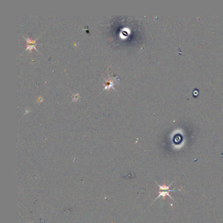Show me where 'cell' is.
Returning a JSON list of instances; mask_svg holds the SVG:
<instances>
[{
    "instance_id": "obj_1",
    "label": "cell",
    "mask_w": 223,
    "mask_h": 223,
    "mask_svg": "<svg viewBox=\"0 0 223 223\" xmlns=\"http://www.w3.org/2000/svg\"><path fill=\"white\" fill-rule=\"evenodd\" d=\"M173 184V183H171L169 186H166L165 185V183H164L163 185H158V184H157L158 185V186L159 187V193H158V196H157V198H156L155 200H154V201H156V200L158 198H159L160 197H163L164 198H165V197L166 196H168L169 198H170L171 199H172L173 200H174L173 198L171 197V195L169 194V192H173V191H176V190H171L169 189V188H170V186H171V185Z\"/></svg>"
},
{
    "instance_id": "obj_2",
    "label": "cell",
    "mask_w": 223,
    "mask_h": 223,
    "mask_svg": "<svg viewBox=\"0 0 223 223\" xmlns=\"http://www.w3.org/2000/svg\"><path fill=\"white\" fill-rule=\"evenodd\" d=\"M119 79H118V77L116 76H115L114 75H113L110 78L105 80L104 83V90H107L111 88H113L115 90L114 85L119 83Z\"/></svg>"
},
{
    "instance_id": "obj_3",
    "label": "cell",
    "mask_w": 223,
    "mask_h": 223,
    "mask_svg": "<svg viewBox=\"0 0 223 223\" xmlns=\"http://www.w3.org/2000/svg\"><path fill=\"white\" fill-rule=\"evenodd\" d=\"M24 38L26 40V42H27V46H26V50H28V49H31L32 48H34V49H35L36 50L38 51V50L37 49V48L35 47L36 46V45H37V43H36V41L37 39H35L33 40L30 39V38H29V37H24ZM39 52V51H38Z\"/></svg>"
},
{
    "instance_id": "obj_4",
    "label": "cell",
    "mask_w": 223,
    "mask_h": 223,
    "mask_svg": "<svg viewBox=\"0 0 223 223\" xmlns=\"http://www.w3.org/2000/svg\"><path fill=\"white\" fill-rule=\"evenodd\" d=\"M79 98V95L78 94H73V100H77Z\"/></svg>"
}]
</instances>
